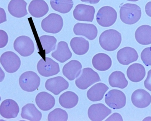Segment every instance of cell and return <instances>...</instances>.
<instances>
[{"label": "cell", "instance_id": "4fadbf2b", "mask_svg": "<svg viewBox=\"0 0 151 121\" xmlns=\"http://www.w3.org/2000/svg\"><path fill=\"white\" fill-rule=\"evenodd\" d=\"M69 86L68 81L63 77L58 76L47 80L45 84L46 90L58 95L61 92L67 90Z\"/></svg>", "mask_w": 151, "mask_h": 121}, {"label": "cell", "instance_id": "8fae6325", "mask_svg": "<svg viewBox=\"0 0 151 121\" xmlns=\"http://www.w3.org/2000/svg\"><path fill=\"white\" fill-rule=\"evenodd\" d=\"M95 12L94 6L79 4L76 6L73 15L74 18L78 21L92 22L94 19Z\"/></svg>", "mask_w": 151, "mask_h": 121}, {"label": "cell", "instance_id": "d6986e66", "mask_svg": "<svg viewBox=\"0 0 151 121\" xmlns=\"http://www.w3.org/2000/svg\"><path fill=\"white\" fill-rule=\"evenodd\" d=\"M29 12L33 17L40 18L48 13L49 7L44 0H32L28 7Z\"/></svg>", "mask_w": 151, "mask_h": 121}, {"label": "cell", "instance_id": "ba28073f", "mask_svg": "<svg viewBox=\"0 0 151 121\" xmlns=\"http://www.w3.org/2000/svg\"><path fill=\"white\" fill-rule=\"evenodd\" d=\"M1 65L6 72L14 73L18 70L21 66L19 57L14 52H6L1 57Z\"/></svg>", "mask_w": 151, "mask_h": 121}, {"label": "cell", "instance_id": "836d02e7", "mask_svg": "<svg viewBox=\"0 0 151 121\" xmlns=\"http://www.w3.org/2000/svg\"><path fill=\"white\" fill-rule=\"evenodd\" d=\"M141 58L145 66H151V47L145 48L142 51Z\"/></svg>", "mask_w": 151, "mask_h": 121}, {"label": "cell", "instance_id": "5bb4252c", "mask_svg": "<svg viewBox=\"0 0 151 121\" xmlns=\"http://www.w3.org/2000/svg\"><path fill=\"white\" fill-rule=\"evenodd\" d=\"M19 111L18 105L13 99H6L1 103L0 113L1 115L5 119L16 118Z\"/></svg>", "mask_w": 151, "mask_h": 121}, {"label": "cell", "instance_id": "ac0fdd59", "mask_svg": "<svg viewBox=\"0 0 151 121\" xmlns=\"http://www.w3.org/2000/svg\"><path fill=\"white\" fill-rule=\"evenodd\" d=\"M81 63L77 60H70L64 65L62 69L63 75L70 81L77 78L81 72Z\"/></svg>", "mask_w": 151, "mask_h": 121}, {"label": "cell", "instance_id": "30bf717a", "mask_svg": "<svg viewBox=\"0 0 151 121\" xmlns=\"http://www.w3.org/2000/svg\"><path fill=\"white\" fill-rule=\"evenodd\" d=\"M37 70L41 75L49 77L56 75L60 71L59 65L50 58H45V60L41 59L37 64Z\"/></svg>", "mask_w": 151, "mask_h": 121}, {"label": "cell", "instance_id": "7c38bea8", "mask_svg": "<svg viewBox=\"0 0 151 121\" xmlns=\"http://www.w3.org/2000/svg\"><path fill=\"white\" fill-rule=\"evenodd\" d=\"M112 111L102 103L91 105L88 111V118L93 121H101L111 113Z\"/></svg>", "mask_w": 151, "mask_h": 121}, {"label": "cell", "instance_id": "6da1fadb", "mask_svg": "<svg viewBox=\"0 0 151 121\" xmlns=\"http://www.w3.org/2000/svg\"><path fill=\"white\" fill-rule=\"evenodd\" d=\"M122 41L121 33L113 29L103 32L99 38V42L101 48L109 52L116 50L120 46Z\"/></svg>", "mask_w": 151, "mask_h": 121}, {"label": "cell", "instance_id": "1f68e13d", "mask_svg": "<svg viewBox=\"0 0 151 121\" xmlns=\"http://www.w3.org/2000/svg\"><path fill=\"white\" fill-rule=\"evenodd\" d=\"M43 49L45 50V54L50 53L55 49L57 39L53 36L44 35L40 38Z\"/></svg>", "mask_w": 151, "mask_h": 121}, {"label": "cell", "instance_id": "74e56055", "mask_svg": "<svg viewBox=\"0 0 151 121\" xmlns=\"http://www.w3.org/2000/svg\"><path fill=\"white\" fill-rule=\"evenodd\" d=\"M145 11L146 14L151 17V1L148 2L145 5Z\"/></svg>", "mask_w": 151, "mask_h": 121}, {"label": "cell", "instance_id": "f546056e", "mask_svg": "<svg viewBox=\"0 0 151 121\" xmlns=\"http://www.w3.org/2000/svg\"><path fill=\"white\" fill-rule=\"evenodd\" d=\"M109 84L113 87L124 89L128 84L124 74L120 71H115L112 73L109 79Z\"/></svg>", "mask_w": 151, "mask_h": 121}, {"label": "cell", "instance_id": "3957f363", "mask_svg": "<svg viewBox=\"0 0 151 121\" xmlns=\"http://www.w3.org/2000/svg\"><path fill=\"white\" fill-rule=\"evenodd\" d=\"M98 73L90 68H85L75 81V84L79 89L82 90L87 89L91 85L101 81Z\"/></svg>", "mask_w": 151, "mask_h": 121}, {"label": "cell", "instance_id": "603a6c76", "mask_svg": "<svg viewBox=\"0 0 151 121\" xmlns=\"http://www.w3.org/2000/svg\"><path fill=\"white\" fill-rule=\"evenodd\" d=\"M109 89V87L105 84L102 83L96 84L87 91V98L93 102L101 101Z\"/></svg>", "mask_w": 151, "mask_h": 121}, {"label": "cell", "instance_id": "7a4b0ae2", "mask_svg": "<svg viewBox=\"0 0 151 121\" xmlns=\"http://www.w3.org/2000/svg\"><path fill=\"white\" fill-rule=\"evenodd\" d=\"M141 15V9L137 4H126L122 5L120 9V19L123 23L128 25L138 22Z\"/></svg>", "mask_w": 151, "mask_h": 121}, {"label": "cell", "instance_id": "8992f818", "mask_svg": "<svg viewBox=\"0 0 151 121\" xmlns=\"http://www.w3.org/2000/svg\"><path fill=\"white\" fill-rule=\"evenodd\" d=\"M117 13L110 6H104L99 10L96 15L98 24L104 27L112 26L117 19Z\"/></svg>", "mask_w": 151, "mask_h": 121}, {"label": "cell", "instance_id": "d4e9b609", "mask_svg": "<svg viewBox=\"0 0 151 121\" xmlns=\"http://www.w3.org/2000/svg\"><path fill=\"white\" fill-rule=\"evenodd\" d=\"M52 56L60 63H64L71 58L72 53L68 43L65 42L61 41L58 43L56 50L52 53Z\"/></svg>", "mask_w": 151, "mask_h": 121}, {"label": "cell", "instance_id": "277c9868", "mask_svg": "<svg viewBox=\"0 0 151 121\" xmlns=\"http://www.w3.org/2000/svg\"><path fill=\"white\" fill-rule=\"evenodd\" d=\"M40 78L33 71L23 73L19 77V86L22 90L27 92H33L37 90L40 86Z\"/></svg>", "mask_w": 151, "mask_h": 121}, {"label": "cell", "instance_id": "5b68a950", "mask_svg": "<svg viewBox=\"0 0 151 121\" xmlns=\"http://www.w3.org/2000/svg\"><path fill=\"white\" fill-rule=\"evenodd\" d=\"M64 25L63 19L61 16L52 13L44 19L41 23L43 30L47 33L56 34L62 30Z\"/></svg>", "mask_w": 151, "mask_h": 121}, {"label": "cell", "instance_id": "4dcf8cb0", "mask_svg": "<svg viewBox=\"0 0 151 121\" xmlns=\"http://www.w3.org/2000/svg\"><path fill=\"white\" fill-rule=\"evenodd\" d=\"M50 4L53 10L65 14L72 9L73 2L72 0H50Z\"/></svg>", "mask_w": 151, "mask_h": 121}, {"label": "cell", "instance_id": "ffe728a7", "mask_svg": "<svg viewBox=\"0 0 151 121\" xmlns=\"http://www.w3.org/2000/svg\"><path fill=\"white\" fill-rule=\"evenodd\" d=\"M35 103L40 109L46 111L54 107L55 104V99L49 93L41 92L36 96Z\"/></svg>", "mask_w": 151, "mask_h": 121}, {"label": "cell", "instance_id": "9c48e42d", "mask_svg": "<svg viewBox=\"0 0 151 121\" xmlns=\"http://www.w3.org/2000/svg\"><path fill=\"white\" fill-rule=\"evenodd\" d=\"M105 102L111 108L119 109L125 106L126 97L122 91L112 90L105 95Z\"/></svg>", "mask_w": 151, "mask_h": 121}, {"label": "cell", "instance_id": "2e32d148", "mask_svg": "<svg viewBox=\"0 0 151 121\" xmlns=\"http://www.w3.org/2000/svg\"><path fill=\"white\" fill-rule=\"evenodd\" d=\"M131 101L136 107L145 108L151 104V96L144 89H138L132 94Z\"/></svg>", "mask_w": 151, "mask_h": 121}, {"label": "cell", "instance_id": "7402d4cb", "mask_svg": "<svg viewBox=\"0 0 151 121\" xmlns=\"http://www.w3.org/2000/svg\"><path fill=\"white\" fill-rule=\"evenodd\" d=\"M127 74L129 79L131 81L139 82L145 78V68L142 65L139 63L132 64L127 69Z\"/></svg>", "mask_w": 151, "mask_h": 121}, {"label": "cell", "instance_id": "8d00e7d4", "mask_svg": "<svg viewBox=\"0 0 151 121\" xmlns=\"http://www.w3.org/2000/svg\"><path fill=\"white\" fill-rule=\"evenodd\" d=\"M105 121H123V118L122 115L118 113H114L112 115H111Z\"/></svg>", "mask_w": 151, "mask_h": 121}, {"label": "cell", "instance_id": "d590c367", "mask_svg": "<svg viewBox=\"0 0 151 121\" xmlns=\"http://www.w3.org/2000/svg\"><path fill=\"white\" fill-rule=\"evenodd\" d=\"M144 86L145 88L151 91V69L148 72V75L144 83Z\"/></svg>", "mask_w": 151, "mask_h": 121}, {"label": "cell", "instance_id": "484cf974", "mask_svg": "<svg viewBox=\"0 0 151 121\" xmlns=\"http://www.w3.org/2000/svg\"><path fill=\"white\" fill-rule=\"evenodd\" d=\"M70 45L74 53L79 55L86 54L89 48V43L82 37H74L71 40Z\"/></svg>", "mask_w": 151, "mask_h": 121}, {"label": "cell", "instance_id": "e575fe53", "mask_svg": "<svg viewBox=\"0 0 151 121\" xmlns=\"http://www.w3.org/2000/svg\"><path fill=\"white\" fill-rule=\"evenodd\" d=\"M1 48L6 46L8 42V38L7 33L4 31L1 30Z\"/></svg>", "mask_w": 151, "mask_h": 121}, {"label": "cell", "instance_id": "83f0119b", "mask_svg": "<svg viewBox=\"0 0 151 121\" xmlns=\"http://www.w3.org/2000/svg\"><path fill=\"white\" fill-rule=\"evenodd\" d=\"M136 40L142 45H148L151 44V27L144 25L139 27L135 34Z\"/></svg>", "mask_w": 151, "mask_h": 121}, {"label": "cell", "instance_id": "9a60e30c", "mask_svg": "<svg viewBox=\"0 0 151 121\" xmlns=\"http://www.w3.org/2000/svg\"><path fill=\"white\" fill-rule=\"evenodd\" d=\"M73 30L75 35L85 36L90 40H95L98 35L97 28L92 24L77 23L74 25Z\"/></svg>", "mask_w": 151, "mask_h": 121}, {"label": "cell", "instance_id": "44dd1931", "mask_svg": "<svg viewBox=\"0 0 151 121\" xmlns=\"http://www.w3.org/2000/svg\"><path fill=\"white\" fill-rule=\"evenodd\" d=\"M27 4L24 0H12L8 4V12L14 17L21 18L28 14Z\"/></svg>", "mask_w": 151, "mask_h": 121}, {"label": "cell", "instance_id": "f1b7e54d", "mask_svg": "<svg viewBox=\"0 0 151 121\" xmlns=\"http://www.w3.org/2000/svg\"><path fill=\"white\" fill-rule=\"evenodd\" d=\"M79 102V97L72 91H67L63 93L59 98V102L61 107L66 109L74 107Z\"/></svg>", "mask_w": 151, "mask_h": 121}, {"label": "cell", "instance_id": "f35d334b", "mask_svg": "<svg viewBox=\"0 0 151 121\" xmlns=\"http://www.w3.org/2000/svg\"><path fill=\"white\" fill-rule=\"evenodd\" d=\"M81 1L83 2L88 3L91 4H96L98 3L100 0H81Z\"/></svg>", "mask_w": 151, "mask_h": 121}, {"label": "cell", "instance_id": "e0dca14e", "mask_svg": "<svg viewBox=\"0 0 151 121\" xmlns=\"http://www.w3.org/2000/svg\"><path fill=\"white\" fill-rule=\"evenodd\" d=\"M118 62L124 66H127L138 59L137 52L134 48L125 47L122 48L117 52L116 55Z\"/></svg>", "mask_w": 151, "mask_h": 121}, {"label": "cell", "instance_id": "cb8c5ba5", "mask_svg": "<svg viewBox=\"0 0 151 121\" xmlns=\"http://www.w3.org/2000/svg\"><path fill=\"white\" fill-rule=\"evenodd\" d=\"M92 64L94 68L99 71H106L109 69L112 66V60L109 56L100 53L93 57Z\"/></svg>", "mask_w": 151, "mask_h": 121}, {"label": "cell", "instance_id": "d6a6232c", "mask_svg": "<svg viewBox=\"0 0 151 121\" xmlns=\"http://www.w3.org/2000/svg\"><path fill=\"white\" fill-rule=\"evenodd\" d=\"M68 115L66 111L60 108L55 109L48 115L49 121H67Z\"/></svg>", "mask_w": 151, "mask_h": 121}, {"label": "cell", "instance_id": "ab89813d", "mask_svg": "<svg viewBox=\"0 0 151 121\" xmlns=\"http://www.w3.org/2000/svg\"><path fill=\"white\" fill-rule=\"evenodd\" d=\"M127 1H139V0H127Z\"/></svg>", "mask_w": 151, "mask_h": 121}, {"label": "cell", "instance_id": "4316f807", "mask_svg": "<svg viewBox=\"0 0 151 121\" xmlns=\"http://www.w3.org/2000/svg\"><path fill=\"white\" fill-rule=\"evenodd\" d=\"M21 116L23 119L31 121H40L42 118L41 112L34 104L28 103L22 108Z\"/></svg>", "mask_w": 151, "mask_h": 121}, {"label": "cell", "instance_id": "52a82bcc", "mask_svg": "<svg viewBox=\"0 0 151 121\" xmlns=\"http://www.w3.org/2000/svg\"><path fill=\"white\" fill-rule=\"evenodd\" d=\"M14 47L17 52L23 57L29 56L35 50L34 42L30 38L26 36L17 37L14 42Z\"/></svg>", "mask_w": 151, "mask_h": 121}]
</instances>
